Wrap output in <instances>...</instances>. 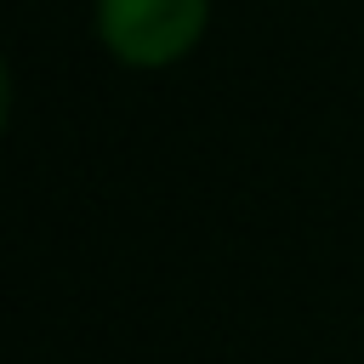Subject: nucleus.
Returning a JSON list of instances; mask_svg holds the SVG:
<instances>
[{
	"mask_svg": "<svg viewBox=\"0 0 364 364\" xmlns=\"http://www.w3.org/2000/svg\"><path fill=\"white\" fill-rule=\"evenodd\" d=\"M91 28H97V40L114 63L171 68L205 40L210 0H97Z\"/></svg>",
	"mask_w": 364,
	"mask_h": 364,
	"instance_id": "nucleus-1",
	"label": "nucleus"
}]
</instances>
